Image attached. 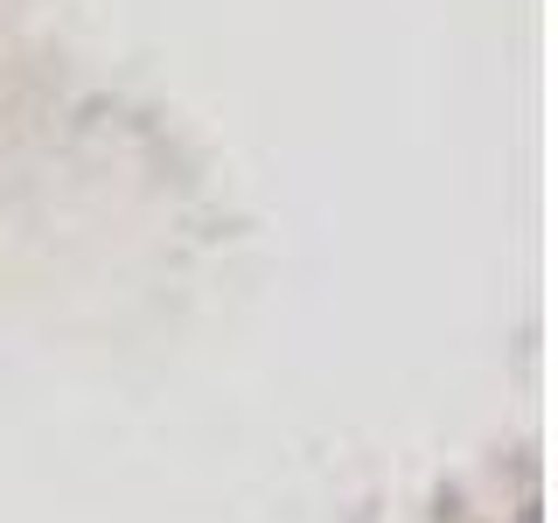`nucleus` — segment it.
<instances>
[]
</instances>
